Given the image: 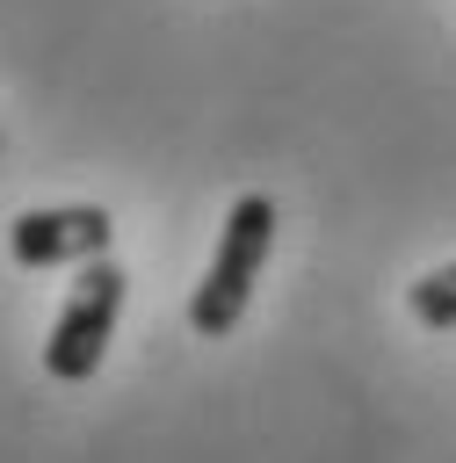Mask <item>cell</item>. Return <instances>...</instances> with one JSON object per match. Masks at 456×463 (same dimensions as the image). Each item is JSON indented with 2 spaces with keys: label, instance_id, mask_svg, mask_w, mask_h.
<instances>
[{
  "label": "cell",
  "instance_id": "4",
  "mask_svg": "<svg viewBox=\"0 0 456 463\" xmlns=\"http://www.w3.org/2000/svg\"><path fill=\"white\" fill-rule=\"evenodd\" d=\"M405 311L427 326V333H456V260L427 268L420 282H405Z\"/></svg>",
  "mask_w": 456,
  "mask_h": 463
},
{
  "label": "cell",
  "instance_id": "3",
  "mask_svg": "<svg viewBox=\"0 0 456 463\" xmlns=\"http://www.w3.org/2000/svg\"><path fill=\"white\" fill-rule=\"evenodd\" d=\"M109 246H116V217L101 203H51V210H22L7 224L14 268H80Z\"/></svg>",
  "mask_w": 456,
  "mask_h": 463
},
{
  "label": "cell",
  "instance_id": "1",
  "mask_svg": "<svg viewBox=\"0 0 456 463\" xmlns=\"http://www.w3.org/2000/svg\"><path fill=\"white\" fill-rule=\"evenodd\" d=\"M275 195H239L232 210H224V232H217V253H210V268H203V282H195V297H188V333L195 340H224L239 318H246V304H253V275L268 268V246H275Z\"/></svg>",
  "mask_w": 456,
  "mask_h": 463
},
{
  "label": "cell",
  "instance_id": "2",
  "mask_svg": "<svg viewBox=\"0 0 456 463\" xmlns=\"http://www.w3.org/2000/svg\"><path fill=\"white\" fill-rule=\"evenodd\" d=\"M123 289H130V275L109 253L80 260V275L65 289V311L51 318V340H43V369L58 383H87L101 369V354L116 340V318H123Z\"/></svg>",
  "mask_w": 456,
  "mask_h": 463
}]
</instances>
